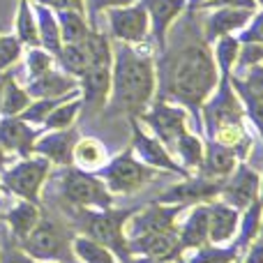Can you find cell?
<instances>
[{
	"mask_svg": "<svg viewBox=\"0 0 263 263\" xmlns=\"http://www.w3.org/2000/svg\"><path fill=\"white\" fill-rule=\"evenodd\" d=\"M159 100L180 104L196 118V127L203 134L201 106L213 95L219 83V72L213 58V49L205 42L187 44L178 51L164 53L155 65Z\"/></svg>",
	"mask_w": 263,
	"mask_h": 263,
	"instance_id": "cell-1",
	"label": "cell"
},
{
	"mask_svg": "<svg viewBox=\"0 0 263 263\" xmlns=\"http://www.w3.org/2000/svg\"><path fill=\"white\" fill-rule=\"evenodd\" d=\"M157 92V74L155 63L148 53L136 51L132 44H123L114 51L111 65V92L109 114H127L139 118Z\"/></svg>",
	"mask_w": 263,
	"mask_h": 263,
	"instance_id": "cell-2",
	"label": "cell"
},
{
	"mask_svg": "<svg viewBox=\"0 0 263 263\" xmlns=\"http://www.w3.org/2000/svg\"><path fill=\"white\" fill-rule=\"evenodd\" d=\"M83 213V224H86L88 238L102 242L106 250H111L116 254V259L127 261L129 250H127V236H125V222L129 219V215L134 213L132 208L125 210H92V208H81Z\"/></svg>",
	"mask_w": 263,
	"mask_h": 263,
	"instance_id": "cell-3",
	"label": "cell"
},
{
	"mask_svg": "<svg viewBox=\"0 0 263 263\" xmlns=\"http://www.w3.org/2000/svg\"><path fill=\"white\" fill-rule=\"evenodd\" d=\"M100 176L111 194H134L157 178V168L136 159L132 148H127L109 164H104Z\"/></svg>",
	"mask_w": 263,
	"mask_h": 263,
	"instance_id": "cell-4",
	"label": "cell"
},
{
	"mask_svg": "<svg viewBox=\"0 0 263 263\" xmlns=\"http://www.w3.org/2000/svg\"><path fill=\"white\" fill-rule=\"evenodd\" d=\"M60 190L63 196L77 208H97L104 210L114 205V194L104 180L92 176L90 171H81V168H67L60 180Z\"/></svg>",
	"mask_w": 263,
	"mask_h": 263,
	"instance_id": "cell-5",
	"label": "cell"
},
{
	"mask_svg": "<svg viewBox=\"0 0 263 263\" xmlns=\"http://www.w3.org/2000/svg\"><path fill=\"white\" fill-rule=\"evenodd\" d=\"M245 106H242L240 97L236 95V90L231 88L229 79H219L213 95L201 106V123L205 125L203 134L210 136L215 129L224 127V125L245 123Z\"/></svg>",
	"mask_w": 263,
	"mask_h": 263,
	"instance_id": "cell-6",
	"label": "cell"
},
{
	"mask_svg": "<svg viewBox=\"0 0 263 263\" xmlns=\"http://www.w3.org/2000/svg\"><path fill=\"white\" fill-rule=\"evenodd\" d=\"M139 118L153 129L155 139L173 155L180 134L187 132L190 114H187V109H182L180 104H171V102H166V100H157V102H153Z\"/></svg>",
	"mask_w": 263,
	"mask_h": 263,
	"instance_id": "cell-7",
	"label": "cell"
},
{
	"mask_svg": "<svg viewBox=\"0 0 263 263\" xmlns=\"http://www.w3.org/2000/svg\"><path fill=\"white\" fill-rule=\"evenodd\" d=\"M23 252L35 261H69V238L58 222L40 217L28 238L23 240Z\"/></svg>",
	"mask_w": 263,
	"mask_h": 263,
	"instance_id": "cell-8",
	"label": "cell"
},
{
	"mask_svg": "<svg viewBox=\"0 0 263 263\" xmlns=\"http://www.w3.org/2000/svg\"><path fill=\"white\" fill-rule=\"evenodd\" d=\"M49 168L51 162L46 157H35V159L28 157L23 162H18L16 166H12L9 171H5L3 185L16 196H21L23 201L37 203L40 201V187L44 185Z\"/></svg>",
	"mask_w": 263,
	"mask_h": 263,
	"instance_id": "cell-9",
	"label": "cell"
},
{
	"mask_svg": "<svg viewBox=\"0 0 263 263\" xmlns=\"http://www.w3.org/2000/svg\"><path fill=\"white\" fill-rule=\"evenodd\" d=\"M227 178H213V176H190L182 178L180 185H173L159 196L155 203H168V205H196V203H210L215 196H219L222 185Z\"/></svg>",
	"mask_w": 263,
	"mask_h": 263,
	"instance_id": "cell-10",
	"label": "cell"
},
{
	"mask_svg": "<svg viewBox=\"0 0 263 263\" xmlns=\"http://www.w3.org/2000/svg\"><path fill=\"white\" fill-rule=\"evenodd\" d=\"M132 153L141 159L143 164L153 168H159V171H171V173H178L180 178H190L192 173L185 171L180 166V162H176L171 153L159 143L155 136H150L148 132L139 125V118H132Z\"/></svg>",
	"mask_w": 263,
	"mask_h": 263,
	"instance_id": "cell-11",
	"label": "cell"
},
{
	"mask_svg": "<svg viewBox=\"0 0 263 263\" xmlns=\"http://www.w3.org/2000/svg\"><path fill=\"white\" fill-rule=\"evenodd\" d=\"M109 23L111 35L123 44H143L150 32V18L148 12L141 3H132L127 7H114L109 9Z\"/></svg>",
	"mask_w": 263,
	"mask_h": 263,
	"instance_id": "cell-12",
	"label": "cell"
},
{
	"mask_svg": "<svg viewBox=\"0 0 263 263\" xmlns=\"http://www.w3.org/2000/svg\"><path fill=\"white\" fill-rule=\"evenodd\" d=\"M182 210V205H168V203H153L145 210L132 213L125 222V236L136 238L143 233H157V231H176V217Z\"/></svg>",
	"mask_w": 263,
	"mask_h": 263,
	"instance_id": "cell-13",
	"label": "cell"
},
{
	"mask_svg": "<svg viewBox=\"0 0 263 263\" xmlns=\"http://www.w3.org/2000/svg\"><path fill=\"white\" fill-rule=\"evenodd\" d=\"M259 190H261V176L254 168L247 166L245 162H238L233 173L224 180L219 196H222L224 203L233 205L236 210H245L247 205H252L259 199Z\"/></svg>",
	"mask_w": 263,
	"mask_h": 263,
	"instance_id": "cell-14",
	"label": "cell"
},
{
	"mask_svg": "<svg viewBox=\"0 0 263 263\" xmlns=\"http://www.w3.org/2000/svg\"><path fill=\"white\" fill-rule=\"evenodd\" d=\"M127 250L129 256H145V259L157 261H173L182 252L178 245V229L176 231H157L127 238Z\"/></svg>",
	"mask_w": 263,
	"mask_h": 263,
	"instance_id": "cell-15",
	"label": "cell"
},
{
	"mask_svg": "<svg viewBox=\"0 0 263 263\" xmlns=\"http://www.w3.org/2000/svg\"><path fill=\"white\" fill-rule=\"evenodd\" d=\"M111 65H106V63L90 65L88 72L79 79V90H81V95H83L81 102H83V106H88L90 111H102L104 109V104L109 102Z\"/></svg>",
	"mask_w": 263,
	"mask_h": 263,
	"instance_id": "cell-16",
	"label": "cell"
},
{
	"mask_svg": "<svg viewBox=\"0 0 263 263\" xmlns=\"http://www.w3.org/2000/svg\"><path fill=\"white\" fill-rule=\"evenodd\" d=\"M141 5L148 12L155 44H157L159 51H164L166 49L168 26L173 23V18H178L182 14V9L187 7V0H141Z\"/></svg>",
	"mask_w": 263,
	"mask_h": 263,
	"instance_id": "cell-17",
	"label": "cell"
},
{
	"mask_svg": "<svg viewBox=\"0 0 263 263\" xmlns=\"http://www.w3.org/2000/svg\"><path fill=\"white\" fill-rule=\"evenodd\" d=\"M238 222H240V210L224 203L222 199H213L208 203V240L213 245H224L233 240L238 233Z\"/></svg>",
	"mask_w": 263,
	"mask_h": 263,
	"instance_id": "cell-18",
	"label": "cell"
},
{
	"mask_svg": "<svg viewBox=\"0 0 263 263\" xmlns=\"http://www.w3.org/2000/svg\"><path fill=\"white\" fill-rule=\"evenodd\" d=\"M79 136L72 127L67 129H51L46 136L35 141L32 145V153L46 157L51 164H63V166H69L72 164V153L74 145H77Z\"/></svg>",
	"mask_w": 263,
	"mask_h": 263,
	"instance_id": "cell-19",
	"label": "cell"
},
{
	"mask_svg": "<svg viewBox=\"0 0 263 263\" xmlns=\"http://www.w3.org/2000/svg\"><path fill=\"white\" fill-rule=\"evenodd\" d=\"M254 16L252 9H233V7H217V12L208 14L203 26V42L205 44H213L215 40L224 35H233L236 30L250 23V18Z\"/></svg>",
	"mask_w": 263,
	"mask_h": 263,
	"instance_id": "cell-20",
	"label": "cell"
},
{
	"mask_svg": "<svg viewBox=\"0 0 263 263\" xmlns=\"http://www.w3.org/2000/svg\"><path fill=\"white\" fill-rule=\"evenodd\" d=\"M37 141V132L30 129L26 120L18 116H5L0 123V148L18 153L21 157H30L32 145Z\"/></svg>",
	"mask_w": 263,
	"mask_h": 263,
	"instance_id": "cell-21",
	"label": "cell"
},
{
	"mask_svg": "<svg viewBox=\"0 0 263 263\" xmlns=\"http://www.w3.org/2000/svg\"><path fill=\"white\" fill-rule=\"evenodd\" d=\"M79 90V81L69 74H60V72H49L40 74V77L30 79L26 92L30 97H37V100H53V97H65L69 92Z\"/></svg>",
	"mask_w": 263,
	"mask_h": 263,
	"instance_id": "cell-22",
	"label": "cell"
},
{
	"mask_svg": "<svg viewBox=\"0 0 263 263\" xmlns=\"http://www.w3.org/2000/svg\"><path fill=\"white\" fill-rule=\"evenodd\" d=\"M208 242V203H196L178 229V245L180 250H199Z\"/></svg>",
	"mask_w": 263,
	"mask_h": 263,
	"instance_id": "cell-23",
	"label": "cell"
},
{
	"mask_svg": "<svg viewBox=\"0 0 263 263\" xmlns=\"http://www.w3.org/2000/svg\"><path fill=\"white\" fill-rule=\"evenodd\" d=\"M238 166V155L231 148L217 143V141H208L203 150V164H201L199 173L213 178H229L233 168Z\"/></svg>",
	"mask_w": 263,
	"mask_h": 263,
	"instance_id": "cell-24",
	"label": "cell"
},
{
	"mask_svg": "<svg viewBox=\"0 0 263 263\" xmlns=\"http://www.w3.org/2000/svg\"><path fill=\"white\" fill-rule=\"evenodd\" d=\"M106 159H109V150L97 139H79L74 145L72 162L81 171H97L106 164Z\"/></svg>",
	"mask_w": 263,
	"mask_h": 263,
	"instance_id": "cell-25",
	"label": "cell"
},
{
	"mask_svg": "<svg viewBox=\"0 0 263 263\" xmlns=\"http://www.w3.org/2000/svg\"><path fill=\"white\" fill-rule=\"evenodd\" d=\"M55 58H58L60 67L74 79H81L83 74L88 72V67L92 65L86 40L77 42V44H63V49H60V53L55 55Z\"/></svg>",
	"mask_w": 263,
	"mask_h": 263,
	"instance_id": "cell-26",
	"label": "cell"
},
{
	"mask_svg": "<svg viewBox=\"0 0 263 263\" xmlns=\"http://www.w3.org/2000/svg\"><path fill=\"white\" fill-rule=\"evenodd\" d=\"M5 219H7L9 227H12L14 238L23 242L28 238V233L35 229V224L40 222V210H37V203L21 201V203H16L7 215H5Z\"/></svg>",
	"mask_w": 263,
	"mask_h": 263,
	"instance_id": "cell-27",
	"label": "cell"
},
{
	"mask_svg": "<svg viewBox=\"0 0 263 263\" xmlns=\"http://www.w3.org/2000/svg\"><path fill=\"white\" fill-rule=\"evenodd\" d=\"M203 150H205V143L201 141V136L192 134V132L187 129L185 134H180V139H178L173 155H178V157H180V166L192 173V171H199L201 164H203Z\"/></svg>",
	"mask_w": 263,
	"mask_h": 263,
	"instance_id": "cell-28",
	"label": "cell"
},
{
	"mask_svg": "<svg viewBox=\"0 0 263 263\" xmlns=\"http://www.w3.org/2000/svg\"><path fill=\"white\" fill-rule=\"evenodd\" d=\"M55 21H58L63 44L83 42L88 37V32L92 30V28L88 26L86 16H83V12H79V9H63V12H58V18H55Z\"/></svg>",
	"mask_w": 263,
	"mask_h": 263,
	"instance_id": "cell-29",
	"label": "cell"
},
{
	"mask_svg": "<svg viewBox=\"0 0 263 263\" xmlns=\"http://www.w3.org/2000/svg\"><path fill=\"white\" fill-rule=\"evenodd\" d=\"M210 141H217V143L231 148L233 153L238 155V159H245L247 153L252 148V136L247 134L245 123L238 125H224V127H217L210 134Z\"/></svg>",
	"mask_w": 263,
	"mask_h": 263,
	"instance_id": "cell-30",
	"label": "cell"
},
{
	"mask_svg": "<svg viewBox=\"0 0 263 263\" xmlns=\"http://www.w3.org/2000/svg\"><path fill=\"white\" fill-rule=\"evenodd\" d=\"M261 229H263V203L256 199L252 205H247L245 213H242V217H240V222H238V240H236V245L240 247V250L250 247L252 242L259 238Z\"/></svg>",
	"mask_w": 263,
	"mask_h": 263,
	"instance_id": "cell-31",
	"label": "cell"
},
{
	"mask_svg": "<svg viewBox=\"0 0 263 263\" xmlns=\"http://www.w3.org/2000/svg\"><path fill=\"white\" fill-rule=\"evenodd\" d=\"M37 18H40V26H37V32H40V46L44 51H49L51 55H58L60 49H63V40H60V28L55 16L51 14L49 7L44 5H37Z\"/></svg>",
	"mask_w": 263,
	"mask_h": 263,
	"instance_id": "cell-32",
	"label": "cell"
},
{
	"mask_svg": "<svg viewBox=\"0 0 263 263\" xmlns=\"http://www.w3.org/2000/svg\"><path fill=\"white\" fill-rule=\"evenodd\" d=\"M213 58L215 65H217L219 79H229L233 74V65L238 60V51H240V42H238L236 35H224L219 40L213 42Z\"/></svg>",
	"mask_w": 263,
	"mask_h": 263,
	"instance_id": "cell-33",
	"label": "cell"
},
{
	"mask_svg": "<svg viewBox=\"0 0 263 263\" xmlns=\"http://www.w3.org/2000/svg\"><path fill=\"white\" fill-rule=\"evenodd\" d=\"M72 252L77 254L79 261L83 263H118L116 254L111 250H106L102 242L92 240L88 236H77L72 240Z\"/></svg>",
	"mask_w": 263,
	"mask_h": 263,
	"instance_id": "cell-34",
	"label": "cell"
},
{
	"mask_svg": "<svg viewBox=\"0 0 263 263\" xmlns=\"http://www.w3.org/2000/svg\"><path fill=\"white\" fill-rule=\"evenodd\" d=\"M229 83L236 90L238 97H254V100H263V63L252 65L245 69V77H236L231 74Z\"/></svg>",
	"mask_w": 263,
	"mask_h": 263,
	"instance_id": "cell-35",
	"label": "cell"
},
{
	"mask_svg": "<svg viewBox=\"0 0 263 263\" xmlns=\"http://www.w3.org/2000/svg\"><path fill=\"white\" fill-rule=\"evenodd\" d=\"M238 256H240V247L233 242L229 247H219V245H208L194 250V254L187 259V263H236Z\"/></svg>",
	"mask_w": 263,
	"mask_h": 263,
	"instance_id": "cell-36",
	"label": "cell"
},
{
	"mask_svg": "<svg viewBox=\"0 0 263 263\" xmlns=\"http://www.w3.org/2000/svg\"><path fill=\"white\" fill-rule=\"evenodd\" d=\"M28 104H30V95H28L23 88H18V83L14 81V77L7 72V81H5V92H3L0 114H3V116H18Z\"/></svg>",
	"mask_w": 263,
	"mask_h": 263,
	"instance_id": "cell-37",
	"label": "cell"
},
{
	"mask_svg": "<svg viewBox=\"0 0 263 263\" xmlns=\"http://www.w3.org/2000/svg\"><path fill=\"white\" fill-rule=\"evenodd\" d=\"M81 109H83L81 97L65 100L63 104H58L49 116H46V120H44L46 129H67V127H72Z\"/></svg>",
	"mask_w": 263,
	"mask_h": 263,
	"instance_id": "cell-38",
	"label": "cell"
},
{
	"mask_svg": "<svg viewBox=\"0 0 263 263\" xmlns=\"http://www.w3.org/2000/svg\"><path fill=\"white\" fill-rule=\"evenodd\" d=\"M16 37H18V42H21V44H28L30 49L40 46V32H37V23H35V16H32V12H30L28 0H21V5H18Z\"/></svg>",
	"mask_w": 263,
	"mask_h": 263,
	"instance_id": "cell-39",
	"label": "cell"
},
{
	"mask_svg": "<svg viewBox=\"0 0 263 263\" xmlns=\"http://www.w3.org/2000/svg\"><path fill=\"white\" fill-rule=\"evenodd\" d=\"M49 69H53V55L49 51L40 49V46L30 49V53H28V74H30V79L40 77Z\"/></svg>",
	"mask_w": 263,
	"mask_h": 263,
	"instance_id": "cell-40",
	"label": "cell"
},
{
	"mask_svg": "<svg viewBox=\"0 0 263 263\" xmlns=\"http://www.w3.org/2000/svg\"><path fill=\"white\" fill-rule=\"evenodd\" d=\"M21 58V42L18 37H0V74L5 69H9V65H14Z\"/></svg>",
	"mask_w": 263,
	"mask_h": 263,
	"instance_id": "cell-41",
	"label": "cell"
},
{
	"mask_svg": "<svg viewBox=\"0 0 263 263\" xmlns=\"http://www.w3.org/2000/svg\"><path fill=\"white\" fill-rule=\"evenodd\" d=\"M259 63H263V44H254V42H250V44H240L236 67L242 72V69L252 67V65H259Z\"/></svg>",
	"mask_w": 263,
	"mask_h": 263,
	"instance_id": "cell-42",
	"label": "cell"
},
{
	"mask_svg": "<svg viewBox=\"0 0 263 263\" xmlns=\"http://www.w3.org/2000/svg\"><path fill=\"white\" fill-rule=\"evenodd\" d=\"M238 42H240V44H250V42L263 44V12H259V14L254 12L250 23H247L240 30V35H238Z\"/></svg>",
	"mask_w": 263,
	"mask_h": 263,
	"instance_id": "cell-43",
	"label": "cell"
},
{
	"mask_svg": "<svg viewBox=\"0 0 263 263\" xmlns=\"http://www.w3.org/2000/svg\"><path fill=\"white\" fill-rule=\"evenodd\" d=\"M242 106H245V116L254 123L256 132L263 139V100H254V97H240Z\"/></svg>",
	"mask_w": 263,
	"mask_h": 263,
	"instance_id": "cell-44",
	"label": "cell"
},
{
	"mask_svg": "<svg viewBox=\"0 0 263 263\" xmlns=\"http://www.w3.org/2000/svg\"><path fill=\"white\" fill-rule=\"evenodd\" d=\"M132 3H134V0H83V5H86V9H88V16H90V23H95L97 12H102V9L127 7Z\"/></svg>",
	"mask_w": 263,
	"mask_h": 263,
	"instance_id": "cell-45",
	"label": "cell"
},
{
	"mask_svg": "<svg viewBox=\"0 0 263 263\" xmlns=\"http://www.w3.org/2000/svg\"><path fill=\"white\" fill-rule=\"evenodd\" d=\"M203 7H233V9H252L256 12V0H205Z\"/></svg>",
	"mask_w": 263,
	"mask_h": 263,
	"instance_id": "cell-46",
	"label": "cell"
},
{
	"mask_svg": "<svg viewBox=\"0 0 263 263\" xmlns=\"http://www.w3.org/2000/svg\"><path fill=\"white\" fill-rule=\"evenodd\" d=\"M35 3L55 9V12H63V9H79V12H86L83 0H35Z\"/></svg>",
	"mask_w": 263,
	"mask_h": 263,
	"instance_id": "cell-47",
	"label": "cell"
},
{
	"mask_svg": "<svg viewBox=\"0 0 263 263\" xmlns=\"http://www.w3.org/2000/svg\"><path fill=\"white\" fill-rule=\"evenodd\" d=\"M0 263H35V259L26 254V252H18L14 247H7V250L0 254Z\"/></svg>",
	"mask_w": 263,
	"mask_h": 263,
	"instance_id": "cell-48",
	"label": "cell"
},
{
	"mask_svg": "<svg viewBox=\"0 0 263 263\" xmlns=\"http://www.w3.org/2000/svg\"><path fill=\"white\" fill-rule=\"evenodd\" d=\"M245 263H263V240H254L245 256Z\"/></svg>",
	"mask_w": 263,
	"mask_h": 263,
	"instance_id": "cell-49",
	"label": "cell"
},
{
	"mask_svg": "<svg viewBox=\"0 0 263 263\" xmlns=\"http://www.w3.org/2000/svg\"><path fill=\"white\" fill-rule=\"evenodd\" d=\"M125 263H173V261H157V259H145V256H129Z\"/></svg>",
	"mask_w": 263,
	"mask_h": 263,
	"instance_id": "cell-50",
	"label": "cell"
},
{
	"mask_svg": "<svg viewBox=\"0 0 263 263\" xmlns=\"http://www.w3.org/2000/svg\"><path fill=\"white\" fill-rule=\"evenodd\" d=\"M5 81H7V74H0V104H3V92H5Z\"/></svg>",
	"mask_w": 263,
	"mask_h": 263,
	"instance_id": "cell-51",
	"label": "cell"
},
{
	"mask_svg": "<svg viewBox=\"0 0 263 263\" xmlns=\"http://www.w3.org/2000/svg\"><path fill=\"white\" fill-rule=\"evenodd\" d=\"M187 3H190V7H203V3H205V0H187Z\"/></svg>",
	"mask_w": 263,
	"mask_h": 263,
	"instance_id": "cell-52",
	"label": "cell"
},
{
	"mask_svg": "<svg viewBox=\"0 0 263 263\" xmlns=\"http://www.w3.org/2000/svg\"><path fill=\"white\" fill-rule=\"evenodd\" d=\"M5 162H7V157H5V150H3V148H0V171H3Z\"/></svg>",
	"mask_w": 263,
	"mask_h": 263,
	"instance_id": "cell-53",
	"label": "cell"
},
{
	"mask_svg": "<svg viewBox=\"0 0 263 263\" xmlns=\"http://www.w3.org/2000/svg\"><path fill=\"white\" fill-rule=\"evenodd\" d=\"M259 201L263 203V176H261V190H259Z\"/></svg>",
	"mask_w": 263,
	"mask_h": 263,
	"instance_id": "cell-54",
	"label": "cell"
},
{
	"mask_svg": "<svg viewBox=\"0 0 263 263\" xmlns=\"http://www.w3.org/2000/svg\"><path fill=\"white\" fill-rule=\"evenodd\" d=\"M256 5H259V7L263 9V0H256Z\"/></svg>",
	"mask_w": 263,
	"mask_h": 263,
	"instance_id": "cell-55",
	"label": "cell"
},
{
	"mask_svg": "<svg viewBox=\"0 0 263 263\" xmlns=\"http://www.w3.org/2000/svg\"><path fill=\"white\" fill-rule=\"evenodd\" d=\"M0 203H3V196H0Z\"/></svg>",
	"mask_w": 263,
	"mask_h": 263,
	"instance_id": "cell-56",
	"label": "cell"
}]
</instances>
